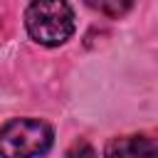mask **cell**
<instances>
[{
    "instance_id": "2",
    "label": "cell",
    "mask_w": 158,
    "mask_h": 158,
    "mask_svg": "<svg viewBox=\"0 0 158 158\" xmlns=\"http://www.w3.org/2000/svg\"><path fill=\"white\" fill-rule=\"evenodd\" d=\"M54 133L40 118H12L0 128L2 158H40L52 148Z\"/></svg>"
},
{
    "instance_id": "1",
    "label": "cell",
    "mask_w": 158,
    "mask_h": 158,
    "mask_svg": "<svg viewBox=\"0 0 158 158\" xmlns=\"http://www.w3.org/2000/svg\"><path fill=\"white\" fill-rule=\"evenodd\" d=\"M25 27L37 44L59 47L74 32V10L67 0H32L25 12Z\"/></svg>"
},
{
    "instance_id": "4",
    "label": "cell",
    "mask_w": 158,
    "mask_h": 158,
    "mask_svg": "<svg viewBox=\"0 0 158 158\" xmlns=\"http://www.w3.org/2000/svg\"><path fill=\"white\" fill-rule=\"evenodd\" d=\"M86 5L106 17H121L133 7V0H86Z\"/></svg>"
},
{
    "instance_id": "3",
    "label": "cell",
    "mask_w": 158,
    "mask_h": 158,
    "mask_svg": "<svg viewBox=\"0 0 158 158\" xmlns=\"http://www.w3.org/2000/svg\"><path fill=\"white\" fill-rule=\"evenodd\" d=\"M106 158H158V146L151 136H116L104 148Z\"/></svg>"
},
{
    "instance_id": "5",
    "label": "cell",
    "mask_w": 158,
    "mask_h": 158,
    "mask_svg": "<svg viewBox=\"0 0 158 158\" xmlns=\"http://www.w3.org/2000/svg\"><path fill=\"white\" fill-rule=\"evenodd\" d=\"M67 158H99L96 156V151L86 143V141H77L72 148H69V156Z\"/></svg>"
}]
</instances>
